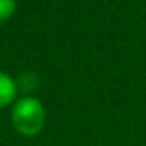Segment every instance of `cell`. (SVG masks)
Segmentation results:
<instances>
[{
  "instance_id": "cell-1",
  "label": "cell",
  "mask_w": 146,
  "mask_h": 146,
  "mask_svg": "<svg viewBox=\"0 0 146 146\" xmlns=\"http://www.w3.org/2000/svg\"><path fill=\"white\" fill-rule=\"evenodd\" d=\"M12 124L17 133L22 136H36L44 127L46 112L41 104V100L36 97H24L15 102L12 107Z\"/></svg>"
},
{
  "instance_id": "cell-3",
  "label": "cell",
  "mask_w": 146,
  "mask_h": 146,
  "mask_svg": "<svg viewBox=\"0 0 146 146\" xmlns=\"http://www.w3.org/2000/svg\"><path fill=\"white\" fill-rule=\"evenodd\" d=\"M15 12V0H0V22L12 17Z\"/></svg>"
},
{
  "instance_id": "cell-2",
  "label": "cell",
  "mask_w": 146,
  "mask_h": 146,
  "mask_svg": "<svg viewBox=\"0 0 146 146\" xmlns=\"http://www.w3.org/2000/svg\"><path fill=\"white\" fill-rule=\"evenodd\" d=\"M17 94V83L7 75V73L0 72V109L7 107Z\"/></svg>"
}]
</instances>
